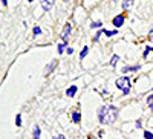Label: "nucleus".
Instances as JSON below:
<instances>
[{"instance_id":"b1692460","label":"nucleus","mask_w":153,"mask_h":139,"mask_svg":"<svg viewBox=\"0 0 153 139\" xmlns=\"http://www.w3.org/2000/svg\"><path fill=\"white\" fill-rule=\"evenodd\" d=\"M28 2H29V3H32V2H34V0H28Z\"/></svg>"},{"instance_id":"5701e85b","label":"nucleus","mask_w":153,"mask_h":139,"mask_svg":"<svg viewBox=\"0 0 153 139\" xmlns=\"http://www.w3.org/2000/svg\"><path fill=\"white\" fill-rule=\"evenodd\" d=\"M2 3H3V6H8V0H2Z\"/></svg>"},{"instance_id":"f257e3e1","label":"nucleus","mask_w":153,"mask_h":139,"mask_svg":"<svg viewBox=\"0 0 153 139\" xmlns=\"http://www.w3.org/2000/svg\"><path fill=\"white\" fill-rule=\"evenodd\" d=\"M118 118V109L113 106H101L98 109V119L101 124L110 125Z\"/></svg>"},{"instance_id":"6ab92c4d","label":"nucleus","mask_w":153,"mask_h":139,"mask_svg":"<svg viewBox=\"0 0 153 139\" xmlns=\"http://www.w3.org/2000/svg\"><path fill=\"white\" fill-rule=\"evenodd\" d=\"M144 138H146V139H153V135H152L150 132H144Z\"/></svg>"},{"instance_id":"0eeeda50","label":"nucleus","mask_w":153,"mask_h":139,"mask_svg":"<svg viewBox=\"0 0 153 139\" xmlns=\"http://www.w3.org/2000/svg\"><path fill=\"white\" fill-rule=\"evenodd\" d=\"M80 119H81L80 112H78V110H75V112L72 113V122H75V124H80Z\"/></svg>"},{"instance_id":"393cba45","label":"nucleus","mask_w":153,"mask_h":139,"mask_svg":"<svg viewBox=\"0 0 153 139\" xmlns=\"http://www.w3.org/2000/svg\"><path fill=\"white\" fill-rule=\"evenodd\" d=\"M113 2H117V0H113Z\"/></svg>"},{"instance_id":"dca6fc26","label":"nucleus","mask_w":153,"mask_h":139,"mask_svg":"<svg viewBox=\"0 0 153 139\" xmlns=\"http://www.w3.org/2000/svg\"><path fill=\"white\" fill-rule=\"evenodd\" d=\"M16 125H17V127H20V125H22V116L20 115L16 116Z\"/></svg>"},{"instance_id":"f03ea898","label":"nucleus","mask_w":153,"mask_h":139,"mask_svg":"<svg viewBox=\"0 0 153 139\" xmlns=\"http://www.w3.org/2000/svg\"><path fill=\"white\" fill-rule=\"evenodd\" d=\"M117 87L124 93V95H127L130 92V80L127 78V77H121V78H118L117 80Z\"/></svg>"},{"instance_id":"9d476101","label":"nucleus","mask_w":153,"mask_h":139,"mask_svg":"<svg viewBox=\"0 0 153 139\" xmlns=\"http://www.w3.org/2000/svg\"><path fill=\"white\" fill-rule=\"evenodd\" d=\"M87 54H89V47L86 46V47H83V50H81V54H80V58L83 60V58H84V57H86Z\"/></svg>"},{"instance_id":"aec40b11","label":"nucleus","mask_w":153,"mask_h":139,"mask_svg":"<svg viewBox=\"0 0 153 139\" xmlns=\"http://www.w3.org/2000/svg\"><path fill=\"white\" fill-rule=\"evenodd\" d=\"M38 34H42V29L38 28V26H35L34 28V35H38Z\"/></svg>"},{"instance_id":"20e7f679","label":"nucleus","mask_w":153,"mask_h":139,"mask_svg":"<svg viewBox=\"0 0 153 139\" xmlns=\"http://www.w3.org/2000/svg\"><path fill=\"white\" fill-rule=\"evenodd\" d=\"M54 2H55V0H42V8H43V11H49V9H52Z\"/></svg>"},{"instance_id":"a211bd4d","label":"nucleus","mask_w":153,"mask_h":139,"mask_svg":"<svg viewBox=\"0 0 153 139\" xmlns=\"http://www.w3.org/2000/svg\"><path fill=\"white\" fill-rule=\"evenodd\" d=\"M104 34L107 37H112V35H117V31H104Z\"/></svg>"},{"instance_id":"6e6552de","label":"nucleus","mask_w":153,"mask_h":139,"mask_svg":"<svg viewBox=\"0 0 153 139\" xmlns=\"http://www.w3.org/2000/svg\"><path fill=\"white\" fill-rule=\"evenodd\" d=\"M133 2H135V0H124V2H123V9H129V8H132Z\"/></svg>"},{"instance_id":"2eb2a0df","label":"nucleus","mask_w":153,"mask_h":139,"mask_svg":"<svg viewBox=\"0 0 153 139\" xmlns=\"http://www.w3.org/2000/svg\"><path fill=\"white\" fill-rule=\"evenodd\" d=\"M152 50H153V47H150V46H147V47H146V50H144V58H147V55L152 52Z\"/></svg>"},{"instance_id":"f3484780","label":"nucleus","mask_w":153,"mask_h":139,"mask_svg":"<svg viewBox=\"0 0 153 139\" xmlns=\"http://www.w3.org/2000/svg\"><path fill=\"white\" fill-rule=\"evenodd\" d=\"M101 24H103L101 21H94V23L91 24V26H92V28H101Z\"/></svg>"},{"instance_id":"ddd939ff","label":"nucleus","mask_w":153,"mask_h":139,"mask_svg":"<svg viewBox=\"0 0 153 139\" xmlns=\"http://www.w3.org/2000/svg\"><path fill=\"white\" fill-rule=\"evenodd\" d=\"M147 104L150 106V109L153 110V95H150L149 98H147Z\"/></svg>"},{"instance_id":"f8f14e48","label":"nucleus","mask_w":153,"mask_h":139,"mask_svg":"<svg viewBox=\"0 0 153 139\" xmlns=\"http://www.w3.org/2000/svg\"><path fill=\"white\" fill-rule=\"evenodd\" d=\"M65 49H66V43H60L58 44V54H63V52H65Z\"/></svg>"},{"instance_id":"a878e982","label":"nucleus","mask_w":153,"mask_h":139,"mask_svg":"<svg viewBox=\"0 0 153 139\" xmlns=\"http://www.w3.org/2000/svg\"><path fill=\"white\" fill-rule=\"evenodd\" d=\"M65 2H68V0H65Z\"/></svg>"},{"instance_id":"9b49d317","label":"nucleus","mask_w":153,"mask_h":139,"mask_svg":"<svg viewBox=\"0 0 153 139\" xmlns=\"http://www.w3.org/2000/svg\"><path fill=\"white\" fill-rule=\"evenodd\" d=\"M139 69V66H133V67H124L123 69V72L126 73V72H133V70H138Z\"/></svg>"},{"instance_id":"4be33fe9","label":"nucleus","mask_w":153,"mask_h":139,"mask_svg":"<svg viewBox=\"0 0 153 139\" xmlns=\"http://www.w3.org/2000/svg\"><path fill=\"white\" fill-rule=\"evenodd\" d=\"M149 38H150V41H153V29L149 32Z\"/></svg>"},{"instance_id":"7ed1b4c3","label":"nucleus","mask_w":153,"mask_h":139,"mask_svg":"<svg viewBox=\"0 0 153 139\" xmlns=\"http://www.w3.org/2000/svg\"><path fill=\"white\" fill-rule=\"evenodd\" d=\"M71 29H72V24H71V23H68L66 26H65V29H63V32H61V38H63V43H66V40L69 38Z\"/></svg>"},{"instance_id":"412c9836","label":"nucleus","mask_w":153,"mask_h":139,"mask_svg":"<svg viewBox=\"0 0 153 139\" xmlns=\"http://www.w3.org/2000/svg\"><path fill=\"white\" fill-rule=\"evenodd\" d=\"M54 139H66V136H65V135H55Z\"/></svg>"},{"instance_id":"4468645a","label":"nucleus","mask_w":153,"mask_h":139,"mask_svg":"<svg viewBox=\"0 0 153 139\" xmlns=\"http://www.w3.org/2000/svg\"><path fill=\"white\" fill-rule=\"evenodd\" d=\"M118 60H120V57H118V55H113V57H112V61H110V64H112V66H115Z\"/></svg>"},{"instance_id":"39448f33","label":"nucleus","mask_w":153,"mask_h":139,"mask_svg":"<svg viewBox=\"0 0 153 139\" xmlns=\"http://www.w3.org/2000/svg\"><path fill=\"white\" fill-rule=\"evenodd\" d=\"M123 23H124V16L123 14H120V16H117V17L113 18V26L115 28H121Z\"/></svg>"},{"instance_id":"423d86ee","label":"nucleus","mask_w":153,"mask_h":139,"mask_svg":"<svg viewBox=\"0 0 153 139\" xmlns=\"http://www.w3.org/2000/svg\"><path fill=\"white\" fill-rule=\"evenodd\" d=\"M76 90H78V87H76V86H71L69 89L66 90V95H68V98H74V95L76 93Z\"/></svg>"},{"instance_id":"1a4fd4ad","label":"nucleus","mask_w":153,"mask_h":139,"mask_svg":"<svg viewBox=\"0 0 153 139\" xmlns=\"http://www.w3.org/2000/svg\"><path fill=\"white\" fill-rule=\"evenodd\" d=\"M34 139H40V127L38 125L34 127Z\"/></svg>"}]
</instances>
